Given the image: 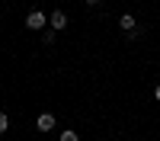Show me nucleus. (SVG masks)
<instances>
[{
    "label": "nucleus",
    "mask_w": 160,
    "mask_h": 141,
    "mask_svg": "<svg viewBox=\"0 0 160 141\" xmlns=\"http://www.w3.org/2000/svg\"><path fill=\"white\" fill-rule=\"evenodd\" d=\"M45 23H48V16H45L42 10H29V16H26V26H29V29L45 32Z\"/></svg>",
    "instance_id": "1"
},
{
    "label": "nucleus",
    "mask_w": 160,
    "mask_h": 141,
    "mask_svg": "<svg viewBox=\"0 0 160 141\" xmlns=\"http://www.w3.org/2000/svg\"><path fill=\"white\" fill-rule=\"evenodd\" d=\"M48 23H51V29H55V32H61L64 26H68V13H64V10H55V13H48Z\"/></svg>",
    "instance_id": "2"
},
{
    "label": "nucleus",
    "mask_w": 160,
    "mask_h": 141,
    "mask_svg": "<svg viewBox=\"0 0 160 141\" xmlns=\"http://www.w3.org/2000/svg\"><path fill=\"white\" fill-rule=\"evenodd\" d=\"M55 122H58V119H55L51 112H38V122H35V125H38V132H51Z\"/></svg>",
    "instance_id": "3"
},
{
    "label": "nucleus",
    "mask_w": 160,
    "mask_h": 141,
    "mask_svg": "<svg viewBox=\"0 0 160 141\" xmlns=\"http://www.w3.org/2000/svg\"><path fill=\"white\" fill-rule=\"evenodd\" d=\"M118 26H122L128 35H131V32H138V19L131 16V13H122V16H118Z\"/></svg>",
    "instance_id": "4"
},
{
    "label": "nucleus",
    "mask_w": 160,
    "mask_h": 141,
    "mask_svg": "<svg viewBox=\"0 0 160 141\" xmlns=\"http://www.w3.org/2000/svg\"><path fill=\"white\" fill-rule=\"evenodd\" d=\"M58 141H80V135H77V132H71V128H64Z\"/></svg>",
    "instance_id": "5"
},
{
    "label": "nucleus",
    "mask_w": 160,
    "mask_h": 141,
    "mask_svg": "<svg viewBox=\"0 0 160 141\" xmlns=\"http://www.w3.org/2000/svg\"><path fill=\"white\" fill-rule=\"evenodd\" d=\"M55 35H58L55 29H45V32H42V42H45V45H51V42H55Z\"/></svg>",
    "instance_id": "6"
},
{
    "label": "nucleus",
    "mask_w": 160,
    "mask_h": 141,
    "mask_svg": "<svg viewBox=\"0 0 160 141\" xmlns=\"http://www.w3.org/2000/svg\"><path fill=\"white\" fill-rule=\"evenodd\" d=\"M7 128H10V115H7V112H0V135H3Z\"/></svg>",
    "instance_id": "7"
},
{
    "label": "nucleus",
    "mask_w": 160,
    "mask_h": 141,
    "mask_svg": "<svg viewBox=\"0 0 160 141\" xmlns=\"http://www.w3.org/2000/svg\"><path fill=\"white\" fill-rule=\"evenodd\" d=\"M154 96H157V103H160V83H157V87H154Z\"/></svg>",
    "instance_id": "8"
},
{
    "label": "nucleus",
    "mask_w": 160,
    "mask_h": 141,
    "mask_svg": "<svg viewBox=\"0 0 160 141\" xmlns=\"http://www.w3.org/2000/svg\"><path fill=\"white\" fill-rule=\"evenodd\" d=\"M87 3H90V7H93V3H99V0H87Z\"/></svg>",
    "instance_id": "9"
}]
</instances>
